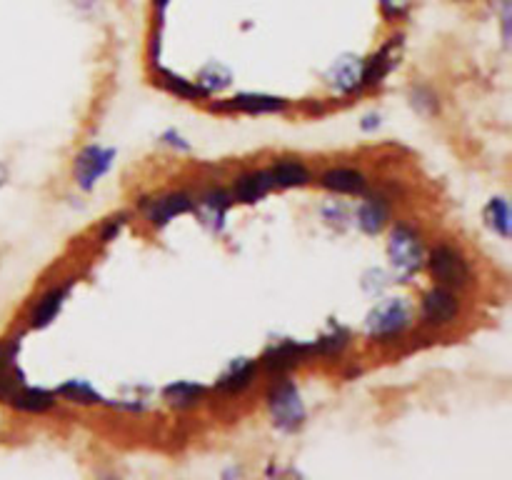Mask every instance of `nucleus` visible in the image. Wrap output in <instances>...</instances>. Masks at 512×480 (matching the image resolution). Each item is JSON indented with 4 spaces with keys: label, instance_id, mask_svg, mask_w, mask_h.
Here are the masks:
<instances>
[{
    "label": "nucleus",
    "instance_id": "21",
    "mask_svg": "<svg viewBox=\"0 0 512 480\" xmlns=\"http://www.w3.org/2000/svg\"><path fill=\"white\" fill-rule=\"evenodd\" d=\"M8 405L10 408L20 410V413L40 415V413H48V410H53L55 405H58V395H55L53 390L35 388V385L25 383L23 388L10 398Z\"/></svg>",
    "mask_w": 512,
    "mask_h": 480
},
{
    "label": "nucleus",
    "instance_id": "24",
    "mask_svg": "<svg viewBox=\"0 0 512 480\" xmlns=\"http://www.w3.org/2000/svg\"><path fill=\"white\" fill-rule=\"evenodd\" d=\"M195 83L203 90L205 98L210 100L213 95H220L225 88H230V83H233V70H230L228 65L220 63V60H210L208 65H203V68L198 70Z\"/></svg>",
    "mask_w": 512,
    "mask_h": 480
},
{
    "label": "nucleus",
    "instance_id": "36",
    "mask_svg": "<svg viewBox=\"0 0 512 480\" xmlns=\"http://www.w3.org/2000/svg\"><path fill=\"white\" fill-rule=\"evenodd\" d=\"M363 130H375V128H380V115L378 113H368L363 118Z\"/></svg>",
    "mask_w": 512,
    "mask_h": 480
},
{
    "label": "nucleus",
    "instance_id": "18",
    "mask_svg": "<svg viewBox=\"0 0 512 480\" xmlns=\"http://www.w3.org/2000/svg\"><path fill=\"white\" fill-rule=\"evenodd\" d=\"M230 195H233V203L253 205L260 203L263 198H268L273 193V180L268 178L265 168L260 170H245V173L235 175L233 183H230Z\"/></svg>",
    "mask_w": 512,
    "mask_h": 480
},
{
    "label": "nucleus",
    "instance_id": "7",
    "mask_svg": "<svg viewBox=\"0 0 512 480\" xmlns=\"http://www.w3.org/2000/svg\"><path fill=\"white\" fill-rule=\"evenodd\" d=\"M118 150L108 148V145L90 143L75 155L73 160V180L80 190H93L105 175L113 170Z\"/></svg>",
    "mask_w": 512,
    "mask_h": 480
},
{
    "label": "nucleus",
    "instance_id": "25",
    "mask_svg": "<svg viewBox=\"0 0 512 480\" xmlns=\"http://www.w3.org/2000/svg\"><path fill=\"white\" fill-rule=\"evenodd\" d=\"M60 400L70 405H80V408H93V405H108V400L88 383V380H65L63 385H58L55 390Z\"/></svg>",
    "mask_w": 512,
    "mask_h": 480
},
{
    "label": "nucleus",
    "instance_id": "37",
    "mask_svg": "<svg viewBox=\"0 0 512 480\" xmlns=\"http://www.w3.org/2000/svg\"><path fill=\"white\" fill-rule=\"evenodd\" d=\"M98 480H118V478H98Z\"/></svg>",
    "mask_w": 512,
    "mask_h": 480
},
{
    "label": "nucleus",
    "instance_id": "14",
    "mask_svg": "<svg viewBox=\"0 0 512 480\" xmlns=\"http://www.w3.org/2000/svg\"><path fill=\"white\" fill-rule=\"evenodd\" d=\"M400 53H403V35H395L385 40L373 55L363 58V90L378 88L400 63Z\"/></svg>",
    "mask_w": 512,
    "mask_h": 480
},
{
    "label": "nucleus",
    "instance_id": "17",
    "mask_svg": "<svg viewBox=\"0 0 512 480\" xmlns=\"http://www.w3.org/2000/svg\"><path fill=\"white\" fill-rule=\"evenodd\" d=\"M258 375H260L258 358H235L233 363L220 373V378L215 380V393L225 395V398L243 395L245 390L258 380Z\"/></svg>",
    "mask_w": 512,
    "mask_h": 480
},
{
    "label": "nucleus",
    "instance_id": "4",
    "mask_svg": "<svg viewBox=\"0 0 512 480\" xmlns=\"http://www.w3.org/2000/svg\"><path fill=\"white\" fill-rule=\"evenodd\" d=\"M425 268L433 275L435 285H443L450 290H465L473 283V268L463 250L455 243H438L428 250Z\"/></svg>",
    "mask_w": 512,
    "mask_h": 480
},
{
    "label": "nucleus",
    "instance_id": "8",
    "mask_svg": "<svg viewBox=\"0 0 512 480\" xmlns=\"http://www.w3.org/2000/svg\"><path fill=\"white\" fill-rule=\"evenodd\" d=\"M310 358V345L300 343V340H280L265 348V353L258 358L260 373H265L268 378H285L290 375V370H295L298 365L308 363Z\"/></svg>",
    "mask_w": 512,
    "mask_h": 480
},
{
    "label": "nucleus",
    "instance_id": "11",
    "mask_svg": "<svg viewBox=\"0 0 512 480\" xmlns=\"http://www.w3.org/2000/svg\"><path fill=\"white\" fill-rule=\"evenodd\" d=\"M75 288V278H65L60 283L48 285L38 298L33 300L28 310V325L33 330H43L48 325H53V320L58 318L60 310H63L65 300H68L70 290Z\"/></svg>",
    "mask_w": 512,
    "mask_h": 480
},
{
    "label": "nucleus",
    "instance_id": "23",
    "mask_svg": "<svg viewBox=\"0 0 512 480\" xmlns=\"http://www.w3.org/2000/svg\"><path fill=\"white\" fill-rule=\"evenodd\" d=\"M155 83H158L163 90H168V93H173L175 98L195 100V103H200V100H208L203 95V90L198 88V83H195V80L185 78V75H180V73H173V70H168V68H160V65H155Z\"/></svg>",
    "mask_w": 512,
    "mask_h": 480
},
{
    "label": "nucleus",
    "instance_id": "31",
    "mask_svg": "<svg viewBox=\"0 0 512 480\" xmlns=\"http://www.w3.org/2000/svg\"><path fill=\"white\" fill-rule=\"evenodd\" d=\"M123 228H125V215L123 213L110 215V218H105L103 225H100V228H98V240L103 245L113 243V240L118 238L120 230H123Z\"/></svg>",
    "mask_w": 512,
    "mask_h": 480
},
{
    "label": "nucleus",
    "instance_id": "26",
    "mask_svg": "<svg viewBox=\"0 0 512 480\" xmlns=\"http://www.w3.org/2000/svg\"><path fill=\"white\" fill-rule=\"evenodd\" d=\"M483 220L495 235H500L503 240L510 238L512 230V215H510V205L505 195H495V198L488 200L483 210Z\"/></svg>",
    "mask_w": 512,
    "mask_h": 480
},
{
    "label": "nucleus",
    "instance_id": "35",
    "mask_svg": "<svg viewBox=\"0 0 512 480\" xmlns=\"http://www.w3.org/2000/svg\"><path fill=\"white\" fill-rule=\"evenodd\" d=\"M150 3H153V10H155V15H158V25H163L165 10H168V5L173 3V0H150Z\"/></svg>",
    "mask_w": 512,
    "mask_h": 480
},
{
    "label": "nucleus",
    "instance_id": "19",
    "mask_svg": "<svg viewBox=\"0 0 512 480\" xmlns=\"http://www.w3.org/2000/svg\"><path fill=\"white\" fill-rule=\"evenodd\" d=\"M273 188H305L313 183V170L300 158H278L265 168Z\"/></svg>",
    "mask_w": 512,
    "mask_h": 480
},
{
    "label": "nucleus",
    "instance_id": "38",
    "mask_svg": "<svg viewBox=\"0 0 512 480\" xmlns=\"http://www.w3.org/2000/svg\"><path fill=\"white\" fill-rule=\"evenodd\" d=\"M458 3H470V0H458Z\"/></svg>",
    "mask_w": 512,
    "mask_h": 480
},
{
    "label": "nucleus",
    "instance_id": "16",
    "mask_svg": "<svg viewBox=\"0 0 512 480\" xmlns=\"http://www.w3.org/2000/svg\"><path fill=\"white\" fill-rule=\"evenodd\" d=\"M320 188L335 195H353V198H363L370 190V180L363 170L353 168V165H333V168L323 170L318 178Z\"/></svg>",
    "mask_w": 512,
    "mask_h": 480
},
{
    "label": "nucleus",
    "instance_id": "2",
    "mask_svg": "<svg viewBox=\"0 0 512 480\" xmlns=\"http://www.w3.org/2000/svg\"><path fill=\"white\" fill-rule=\"evenodd\" d=\"M388 258L400 278H413L425 268L428 245H425L423 235L413 223H405V220L393 223L388 238Z\"/></svg>",
    "mask_w": 512,
    "mask_h": 480
},
{
    "label": "nucleus",
    "instance_id": "15",
    "mask_svg": "<svg viewBox=\"0 0 512 480\" xmlns=\"http://www.w3.org/2000/svg\"><path fill=\"white\" fill-rule=\"evenodd\" d=\"M18 353L20 335L0 340V403L5 405L25 385V375L18 365Z\"/></svg>",
    "mask_w": 512,
    "mask_h": 480
},
{
    "label": "nucleus",
    "instance_id": "28",
    "mask_svg": "<svg viewBox=\"0 0 512 480\" xmlns=\"http://www.w3.org/2000/svg\"><path fill=\"white\" fill-rule=\"evenodd\" d=\"M415 0H378L380 15L385 18V23H398V20H405L413 10Z\"/></svg>",
    "mask_w": 512,
    "mask_h": 480
},
{
    "label": "nucleus",
    "instance_id": "13",
    "mask_svg": "<svg viewBox=\"0 0 512 480\" xmlns=\"http://www.w3.org/2000/svg\"><path fill=\"white\" fill-rule=\"evenodd\" d=\"M325 83L340 98L363 93V58L355 53H345L333 60L325 73Z\"/></svg>",
    "mask_w": 512,
    "mask_h": 480
},
{
    "label": "nucleus",
    "instance_id": "12",
    "mask_svg": "<svg viewBox=\"0 0 512 480\" xmlns=\"http://www.w3.org/2000/svg\"><path fill=\"white\" fill-rule=\"evenodd\" d=\"M230 208H233V195L223 185H208L203 193L195 195L193 213H198L200 223L213 233H220L225 228Z\"/></svg>",
    "mask_w": 512,
    "mask_h": 480
},
{
    "label": "nucleus",
    "instance_id": "33",
    "mask_svg": "<svg viewBox=\"0 0 512 480\" xmlns=\"http://www.w3.org/2000/svg\"><path fill=\"white\" fill-rule=\"evenodd\" d=\"M160 143H163L165 148L180 150V153H188V150L193 148V145H190V140L183 138V135H180L178 130H173V128H168L163 135H160Z\"/></svg>",
    "mask_w": 512,
    "mask_h": 480
},
{
    "label": "nucleus",
    "instance_id": "10",
    "mask_svg": "<svg viewBox=\"0 0 512 480\" xmlns=\"http://www.w3.org/2000/svg\"><path fill=\"white\" fill-rule=\"evenodd\" d=\"M393 195L388 188L368 190L363 195V203L355 210V225L365 235H380L390 223H393Z\"/></svg>",
    "mask_w": 512,
    "mask_h": 480
},
{
    "label": "nucleus",
    "instance_id": "29",
    "mask_svg": "<svg viewBox=\"0 0 512 480\" xmlns=\"http://www.w3.org/2000/svg\"><path fill=\"white\" fill-rule=\"evenodd\" d=\"M360 285H363V290L368 295H380L390 285V275L383 268H370L363 275V280H360Z\"/></svg>",
    "mask_w": 512,
    "mask_h": 480
},
{
    "label": "nucleus",
    "instance_id": "30",
    "mask_svg": "<svg viewBox=\"0 0 512 480\" xmlns=\"http://www.w3.org/2000/svg\"><path fill=\"white\" fill-rule=\"evenodd\" d=\"M323 220H328L335 228H348L353 223V215H350V208L343 203H330L323 208Z\"/></svg>",
    "mask_w": 512,
    "mask_h": 480
},
{
    "label": "nucleus",
    "instance_id": "9",
    "mask_svg": "<svg viewBox=\"0 0 512 480\" xmlns=\"http://www.w3.org/2000/svg\"><path fill=\"white\" fill-rule=\"evenodd\" d=\"M208 110L218 115H228V113L278 115L288 110V100L270 93H238L233 95V98L213 100V103H208Z\"/></svg>",
    "mask_w": 512,
    "mask_h": 480
},
{
    "label": "nucleus",
    "instance_id": "34",
    "mask_svg": "<svg viewBox=\"0 0 512 480\" xmlns=\"http://www.w3.org/2000/svg\"><path fill=\"white\" fill-rule=\"evenodd\" d=\"M510 18H512L510 0H503V8H500V25H503V43H505V48H508V45H510Z\"/></svg>",
    "mask_w": 512,
    "mask_h": 480
},
{
    "label": "nucleus",
    "instance_id": "1",
    "mask_svg": "<svg viewBox=\"0 0 512 480\" xmlns=\"http://www.w3.org/2000/svg\"><path fill=\"white\" fill-rule=\"evenodd\" d=\"M413 308L405 298H385L368 310L363 320L365 338L373 343H393L413 328Z\"/></svg>",
    "mask_w": 512,
    "mask_h": 480
},
{
    "label": "nucleus",
    "instance_id": "32",
    "mask_svg": "<svg viewBox=\"0 0 512 480\" xmlns=\"http://www.w3.org/2000/svg\"><path fill=\"white\" fill-rule=\"evenodd\" d=\"M265 480H308L298 468H290V465H268V473Z\"/></svg>",
    "mask_w": 512,
    "mask_h": 480
},
{
    "label": "nucleus",
    "instance_id": "3",
    "mask_svg": "<svg viewBox=\"0 0 512 480\" xmlns=\"http://www.w3.org/2000/svg\"><path fill=\"white\" fill-rule=\"evenodd\" d=\"M265 403H268L270 418H273V425L283 433H298L305 425V418H308V410H305L303 395H300V388L295 385L293 378H275L270 383L268 393H265Z\"/></svg>",
    "mask_w": 512,
    "mask_h": 480
},
{
    "label": "nucleus",
    "instance_id": "27",
    "mask_svg": "<svg viewBox=\"0 0 512 480\" xmlns=\"http://www.w3.org/2000/svg\"><path fill=\"white\" fill-rule=\"evenodd\" d=\"M410 105L423 115H438L440 113V98L433 88L428 85H415L410 90Z\"/></svg>",
    "mask_w": 512,
    "mask_h": 480
},
{
    "label": "nucleus",
    "instance_id": "22",
    "mask_svg": "<svg viewBox=\"0 0 512 480\" xmlns=\"http://www.w3.org/2000/svg\"><path fill=\"white\" fill-rule=\"evenodd\" d=\"M205 395H208V388L200 383H193V380H178V383L165 385L163 390L165 403L175 410L198 408V405L205 400Z\"/></svg>",
    "mask_w": 512,
    "mask_h": 480
},
{
    "label": "nucleus",
    "instance_id": "5",
    "mask_svg": "<svg viewBox=\"0 0 512 480\" xmlns=\"http://www.w3.org/2000/svg\"><path fill=\"white\" fill-rule=\"evenodd\" d=\"M195 195L190 190H163V193H150L140 195L138 198V213L143 215V220L153 228H165L168 223H173L175 218L185 213H193Z\"/></svg>",
    "mask_w": 512,
    "mask_h": 480
},
{
    "label": "nucleus",
    "instance_id": "20",
    "mask_svg": "<svg viewBox=\"0 0 512 480\" xmlns=\"http://www.w3.org/2000/svg\"><path fill=\"white\" fill-rule=\"evenodd\" d=\"M350 340H353V335H350V330L345 328V325H338L333 323L330 325L325 333H320L318 338L313 340L310 345V358H340V355L348 350Z\"/></svg>",
    "mask_w": 512,
    "mask_h": 480
},
{
    "label": "nucleus",
    "instance_id": "6",
    "mask_svg": "<svg viewBox=\"0 0 512 480\" xmlns=\"http://www.w3.org/2000/svg\"><path fill=\"white\" fill-rule=\"evenodd\" d=\"M463 315V300L458 290L433 285L420 298V323L428 330H443L455 325Z\"/></svg>",
    "mask_w": 512,
    "mask_h": 480
}]
</instances>
